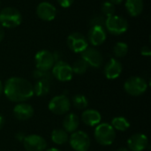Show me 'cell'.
<instances>
[{"instance_id": "cell-3", "label": "cell", "mask_w": 151, "mask_h": 151, "mask_svg": "<svg viewBox=\"0 0 151 151\" xmlns=\"http://www.w3.org/2000/svg\"><path fill=\"white\" fill-rule=\"evenodd\" d=\"M94 136L96 141L102 146L111 145L116 139V131L109 123H100L96 127Z\"/></svg>"}, {"instance_id": "cell-35", "label": "cell", "mask_w": 151, "mask_h": 151, "mask_svg": "<svg viewBox=\"0 0 151 151\" xmlns=\"http://www.w3.org/2000/svg\"><path fill=\"white\" fill-rule=\"evenodd\" d=\"M3 91H4V85H3V83H2V81H0V96L2 95V93H3Z\"/></svg>"}, {"instance_id": "cell-16", "label": "cell", "mask_w": 151, "mask_h": 151, "mask_svg": "<svg viewBox=\"0 0 151 151\" xmlns=\"http://www.w3.org/2000/svg\"><path fill=\"white\" fill-rule=\"evenodd\" d=\"M123 66L120 61L112 58H111L104 66V75L109 80H115L119 78L122 73Z\"/></svg>"}, {"instance_id": "cell-28", "label": "cell", "mask_w": 151, "mask_h": 151, "mask_svg": "<svg viewBox=\"0 0 151 151\" xmlns=\"http://www.w3.org/2000/svg\"><path fill=\"white\" fill-rule=\"evenodd\" d=\"M33 75H34V78L36 80H45V81H50L51 77H52L50 71H42V70H39V69L35 70Z\"/></svg>"}, {"instance_id": "cell-18", "label": "cell", "mask_w": 151, "mask_h": 151, "mask_svg": "<svg viewBox=\"0 0 151 151\" xmlns=\"http://www.w3.org/2000/svg\"><path fill=\"white\" fill-rule=\"evenodd\" d=\"M101 120L102 115L96 110L88 109L81 114V121L88 127H96L101 123Z\"/></svg>"}, {"instance_id": "cell-5", "label": "cell", "mask_w": 151, "mask_h": 151, "mask_svg": "<svg viewBox=\"0 0 151 151\" xmlns=\"http://www.w3.org/2000/svg\"><path fill=\"white\" fill-rule=\"evenodd\" d=\"M125 91L132 96H140L148 89V83L145 79L140 76H132L128 78L124 84Z\"/></svg>"}, {"instance_id": "cell-25", "label": "cell", "mask_w": 151, "mask_h": 151, "mask_svg": "<svg viewBox=\"0 0 151 151\" xmlns=\"http://www.w3.org/2000/svg\"><path fill=\"white\" fill-rule=\"evenodd\" d=\"M88 68V65L82 59V58H79L77 59L72 65V69L73 72L78 75H81L84 74L87 70Z\"/></svg>"}, {"instance_id": "cell-26", "label": "cell", "mask_w": 151, "mask_h": 151, "mask_svg": "<svg viewBox=\"0 0 151 151\" xmlns=\"http://www.w3.org/2000/svg\"><path fill=\"white\" fill-rule=\"evenodd\" d=\"M128 52V45L126 42H119L113 47V54L116 58H123Z\"/></svg>"}, {"instance_id": "cell-22", "label": "cell", "mask_w": 151, "mask_h": 151, "mask_svg": "<svg viewBox=\"0 0 151 151\" xmlns=\"http://www.w3.org/2000/svg\"><path fill=\"white\" fill-rule=\"evenodd\" d=\"M50 138L52 142L57 145H64L69 140L68 133H66L64 129H60V128L53 130Z\"/></svg>"}, {"instance_id": "cell-17", "label": "cell", "mask_w": 151, "mask_h": 151, "mask_svg": "<svg viewBox=\"0 0 151 151\" xmlns=\"http://www.w3.org/2000/svg\"><path fill=\"white\" fill-rule=\"evenodd\" d=\"M13 115L18 120L25 121L31 119L34 115V108L31 104L23 103H18L13 108Z\"/></svg>"}, {"instance_id": "cell-4", "label": "cell", "mask_w": 151, "mask_h": 151, "mask_svg": "<svg viewBox=\"0 0 151 151\" xmlns=\"http://www.w3.org/2000/svg\"><path fill=\"white\" fill-rule=\"evenodd\" d=\"M104 27L105 30L111 35H119L127 31L128 21L125 18L115 14L105 19Z\"/></svg>"}, {"instance_id": "cell-11", "label": "cell", "mask_w": 151, "mask_h": 151, "mask_svg": "<svg viewBox=\"0 0 151 151\" xmlns=\"http://www.w3.org/2000/svg\"><path fill=\"white\" fill-rule=\"evenodd\" d=\"M81 58L93 68H99L103 64L102 53L94 47H88L84 51L81 52Z\"/></svg>"}, {"instance_id": "cell-23", "label": "cell", "mask_w": 151, "mask_h": 151, "mask_svg": "<svg viewBox=\"0 0 151 151\" xmlns=\"http://www.w3.org/2000/svg\"><path fill=\"white\" fill-rule=\"evenodd\" d=\"M111 126L114 130L125 132L130 127V122L125 117H115L111 119Z\"/></svg>"}, {"instance_id": "cell-2", "label": "cell", "mask_w": 151, "mask_h": 151, "mask_svg": "<svg viewBox=\"0 0 151 151\" xmlns=\"http://www.w3.org/2000/svg\"><path fill=\"white\" fill-rule=\"evenodd\" d=\"M22 22L20 12L12 6H6L0 10V25L3 27L13 28L19 26Z\"/></svg>"}, {"instance_id": "cell-10", "label": "cell", "mask_w": 151, "mask_h": 151, "mask_svg": "<svg viewBox=\"0 0 151 151\" xmlns=\"http://www.w3.org/2000/svg\"><path fill=\"white\" fill-rule=\"evenodd\" d=\"M35 63L36 69L50 71L55 64L53 53L47 50H39L35 56Z\"/></svg>"}, {"instance_id": "cell-1", "label": "cell", "mask_w": 151, "mask_h": 151, "mask_svg": "<svg viewBox=\"0 0 151 151\" xmlns=\"http://www.w3.org/2000/svg\"><path fill=\"white\" fill-rule=\"evenodd\" d=\"M4 94L8 100L14 103H23L34 96L32 83L21 77H11L4 85Z\"/></svg>"}, {"instance_id": "cell-36", "label": "cell", "mask_w": 151, "mask_h": 151, "mask_svg": "<svg viewBox=\"0 0 151 151\" xmlns=\"http://www.w3.org/2000/svg\"><path fill=\"white\" fill-rule=\"evenodd\" d=\"M46 151H61V150H58V149H57V148H50V149L47 150Z\"/></svg>"}, {"instance_id": "cell-13", "label": "cell", "mask_w": 151, "mask_h": 151, "mask_svg": "<svg viewBox=\"0 0 151 151\" xmlns=\"http://www.w3.org/2000/svg\"><path fill=\"white\" fill-rule=\"evenodd\" d=\"M107 38V32L104 27L91 26L88 34V42L94 47L102 45Z\"/></svg>"}, {"instance_id": "cell-33", "label": "cell", "mask_w": 151, "mask_h": 151, "mask_svg": "<svg viewBox=\"0 0 151 151\" xmlns=\"http://www.w3.org/2000/svg\"><path fill=\"white\" fill-rule=\"evenodd\" d=\"M109 2L111 3L112 4L116 5V4H120L123 2V0H109Z\"/></svg>"}, {"instance_id": "cell-37", "label": "cell", "mask_w": 151, "mask_h": 151, "mask_svg": "<svg viewBox=\"0 0 151 151\" xmlns=\"http://www.w3.org/2000/svg\"><path fill=\"white\" fill-rule=\"evenodd\" d=\"M117 151H130L128 149H126V148H119V150H117Z\"/></svg>"}, {"instance_id": "cell-29", "label": "cell", "mask_w": 151, "mask_h": 151, "mask_svg": "<svg viewBox=\"0 0 151 151\" xmlns=\"http://www.w3.org/2000/svg\"><path fill=\"white\" fill-rule=\"evenodd\" d=\"M105 19L103 16H95L91 19V26H102L104 27Z\"/></svg>"}, {"instance_id": "cell-31", "label": "cell", "mask_w": 151, "mask_h": 151, "mask_svg": "<svg viewBox=\"0 0 151 151\" xmlns=\"http://www.w3.org/2000/svg\"><path fill=\"white\" fill-rule=\"evenodd\" d=\"M141 54L144 57H150L151 56V50L149 46H143L141 49Z\"/></svg>"}, {"instance_id": "cell-30", "label": "cell", "mask_w": 151, "mask_h": 151, "mask_svg": "<svg viewBox=\"0 0 151 151\" xmlns=\"http://www.w3.org/2000/svg\"><path fill=\"white\" fill-rule=\"evenodd\" d=\"M57 2L58 3V4L61 7H63V8H68V7H70L73 4L74 0H57Z\"/></svg>"}, {"instance_id": "cell-19", "label": "cell", "mask_w": 151, "mask_h": 151, "mask_svg": "<svg viewBox=\"0 0 151 151\" xmlns=\"http://www.w3.org/2000/svg\"><path fill=\"white\" fill-rule=\"evenodd\" d=\"M125 7L130 16L137 17L143 12L144 2L143 0H126Z\"/></svg>"}, {"instance_id": "cell-15", "label": "cell", "mask_w": 151, "mask_h": 151, "mask_svg": "<svg viewBox=\"0 0 151 151\" xmlns=\"http://www.w3.org/2000/svg\"><path fill=\"white\" fill-rule=\"evenodd\" d=\"M149 145V140L144 134L137 133L127 140L128 150L131 151H143Z\"/></svg>"}, {"instance_id": "cell-7", "label": "cell", "mask_w": 151, "mask_h": 151, "mask_svg": "<svg viewBox=\"0 0 151 151\" xmlns=\"http://www.w3.org/2000/svg\"><path fill=\"white\" fill-rule=\"evenodd\" d=\"M52 69V76L59 81L65 82L70 81L73 79V72L72 65L63 60H58L55 62Z\"/></svg>"}, {"instance_id": "cell-27", "label": "cell", "mask_w": 151, "mask_h": 151, "mask_svg": "<svg viewBox=\"0 0 151 151\" xmlns=\"http://www.w3.org/2000/svg\"><path fill=\"white\" fill-rule=\"evenodd\" d=\"M102 12L104 16H105L106 18L115 15V12H116L115 5L110 3L109 1L104 2V4H102Z\"/></svg>"}, {"instance_id": "cell-24", "label": "cell", "mask_w": 151, "mask_h": 151, "mask_svg": "<svg viewBox=\"0 0 151 151\" xmlns=\"http://www.w3.org/2000/svg\"><path fill=\"white\" fill-rule=\"evenodd\" d=\"M72 104L73 105L78 109V110H84L88 107V98L81 94H77L73 96L72 98Z\"/></svg>"}, {"instance_id": "cell-9", "label": "cell", "mask_w": 151, "mask_h": 151, "mask_svg": "<svg viewBox=\"0 0 151 151\" xmlns=\"http://www.w3.org/2000/svg\"><path fill=\"white\" fill-rule=\"evenodd\" d=\"M67 45L69 49L75 53H81L88 47L87 37L79 32H73L67 37Z\"/></svg>"}, {"instance_id": "cell-12", "label": "cell", "mask_w": 151, "mask_h": 151, "mask_svg": "<svg viewBox=\"0 0 151 151\" xmlns=\"http://www.w3.org/2000/svg\"><path fill=\"white\" fill-rule=\"evenodd\" d=\"M23 145L27 151H44L47 148V142L43 137L38 134H30L25 136Z\"/></svg>"}, {"instance_id": "cell-6", "label": "cell", "mask_w": 151, "mask_h": 151, "mask_svg": "<svg viewBox=\"0 0 151 151\" xmlns=\"http://www.w3.org/2000/svg\"><path fill=\"white\" fill-rule=\"evenodd\" d=\"M68 141L74 151H88L90 148V138L84 131H75L72 133Z\"/></svg>"}, {"instance_id": "cell-34", "label": "cell", "mask_w": 151, "mask_h": 151, "mask_svg": "<svg viewBox=\"0 0 151 151\" xmlns=\"http://www.w3.org/2000/svg\"><path fill=\"white\" fill-rule=\"evenodd\" d=\"M4 118L2 115H0V129L4 127Z\"/></svg>"}, {"instance_id": "cell-32", "label": "cell", "mask_w": 151, "mask_h": 151, "mask_svg": "<svg viewBox=\"0 0 151 151\" xmlns=\"http://www.w3.org/2000/svg\"><path fill=\"white\" fill-rule=\"evenodd\" d=\"M4 27L0 25V42L4 39Z\"/></svg>"}, {"instance_id": "cell-14", "label": "cell", "mask_w": 151, "mask_h": 151, "mask_svg": "<svg viewBox=\"0 0 151 151\" xmlns=\"http://www.w3.org/2000/svg\"><path fill=\"white\" fill-rule=\"evenodd\" d=\"M36 15L43 21H52L57 16V8L50 2H41L36 7Z\"/></svg>"}, {"instance_id": "cell-20", "label": "cell", "mask_w": 151, "mask_h": 151, "mask_svg": "<svg viewBox=\"0 0 151 151\" xmlns=\"http://www.w3.org/2000/svg\"><path fill=\"white\" fill-rule=\"evenodd\" d=\"M80 126V119L74 113L67 114L63 119V129L66 133H73L78 130Z\"/></svg>"}, {"instance_id": "cell-8", "label": "cell", "mask_w": 151, "mask_h": 151, "mask_svg": "<svg viewBox=\"0 0 151 151\" xmlns=\"http://www.w3.org/2000/svg\"><path fill=\"white\" fill-rule=\"evenodd\" d=\"M50 111L56 115H65L71 108V102L69 98L65 95L56 96L50 101L48 104Z\"/></svg>"}, {"instance_id": "cell-21", "label": "cell", "mask_w": 151, "mask_h": 151, "mask_svg": "<svg viewBox=\"0 0 151 151\" xmlns=\"http://www.w3.org/2000/svg\"><path fill=\"white\" fill-rule=\"evenodd\" d=\"M50 90V81L45 80H37L35 85H33L34 95L42 97L47 96Z\"/></svg>"}]
</instances>
